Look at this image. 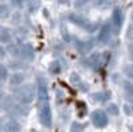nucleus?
I'll return each instance as SVG.
<instances>
[{"mask_svg":"<svg viewBox=\"0 0 133 132\" xmlns=\"http://www.w3.org/2000/svg\"><path fill=\"white\" fill-rule=\"evenodd\" d=\"M8 14H9V9L5 5H0V17L4 19V17L8 16Z\"/></svg>","mask_w":133,"mask_h":132,"instance_id":"obj_22","label":"nucleus"},{"mask_svg":"<svg viewBox=\"0 0 133 132\" xmlns=\"http://www.w3.org/2000/svg\"><path fill=\"white\" fill-rule=\"evenodd\" d=\"M129 49H130V52L133 53V43H132V44H130V46H129Z\"/></svg>","mask_w":133,"mask_h":132,"instance_id":"obj_25","label":"nucleus"},{"mask_svg":"<svg viewBox=\"0 0 133 132\" xmlns=\"http://www.w3.org/2000/svg\"><path fill=\"white\" fill-rule=\"evenodd\" d=\"M2 129H3V132H20L21 125L16 122V120L11 119V120H7V122L3 124Z\"/></svg>","mask_w":133,"mask_h":132,"instance_id":"obj_9","label":"nucleus"},{"mask_svg":"<svg viewBox=\"0 0 133 132\" xmlns=\"http://www.w3.org/2000/svg\"><path fill=\"white\" fill-rule=\"evenodd\" d=\"M84 128H85V125L83 124V123H73L72 124V127H71V132H83L84 131Z\"/></svg>","mask_w":133,"mask_h":132,"instance_id":"obj_20","label":"nucleus"},{"mask_svg":"<svg viewBox=\"0 0 133 132\" xmlns=\"http://www.w3.org/2000/svg\"><path fill=\"white\" fill-rule=\"evenodd\" d=\"M14 97L16 99L17 103L28 105L29 103H32L33 97H35V87H33L32 84L20 85L14 92Z\"/></svg>","mask_w":133,"mask_h":132,"instance_id":"obj_1","label":"nucleus"},{"mask_svg":"<svg viewBox=\"0 0 133 132\" xmlns=\"http://www.w3.org/2000/svg\"><path fill=\"white\" fill-rule=\"evenodd\" d=\"M49 71L52 73H59L60 72V64H59V61H53L51 64V67H49Z\"/></svg>","mask_w":133,"mask_h":132,"instance_id":"obj_21","label":"nucleus"},{"mask_svg":"<svg viewBox=\"0 0 133 132\" xmlns=\"http://www.w3.org/2000/svg\"><path fill=\"white\" fill-rule=\"evenodd\" d=\"M37 96H39V100L41 103H45L48 102V85H47V81L44 80L43 78H39L37 79Z\"/></svg>","mask_w":133,"mask_h":132,"instance_id":"obj_5","label":"nucleus"},{"mask_svg":"<svg viewBox=\"0 0 133 132\" xmlns=\"http://www.w3.org/2000/svg\"><path fill=\"white\" fill-rule=\"evenodd\" d=\"M129 131H130V132H133V125H130V127H129Z\"/></svg>","mask_w":133,"mask_h":132,"instance_id":"obj_26","label":"nucleus"},{"mask_svg":"<svg viewBox=\"0 0 133 132\" xmlns=\"http://www.w3.org/2000/svg\"><path fill=\"white\" fill-rule=\"evenodd\" d=\"M124 90H125V95L128 97V100H130L133 103V83L132 81H125Z\"/></svg>","mask_w":133,"mask_h":132,"instance_id":"obj_15","label":"nucleus"},{"mask_svg":"<svg viewBox=\"0 0 133 132\" xmlns=\"http://www.w3.org/2000/svg\"><path fill=\"white\" fill-rule=\"evenodd\" d=\"M11 39H12V35H11V32L7 28L0 29V43L8 44V43H11Z\"/></svg>","mask_w":133,"mask_h":132,"instance_id":"obj_13","label":"nucleus"},{"mask_svg":"<svg viewBox=\"0 0 133 132\" xmlns=\"http://www.w3.org/2000/svg\"><path fill=\"white\" fill-rule=\"evenodd\" d=\"M72 21L75 24H77L79 27H81L85 31H95V24H91L89 21H87L81 17H77V19H72Z\"/></svg>","mask_w":133,"mask_h":132,"instance_id":"obj_11","label":"nucleus"},{"mask_svg":"<svg viewBox=\"0 0 133 132\" xmlns=\"http://www.w3.org/2000/svg\"><path fill=\"white\" fill-rule=\"evenodd\" d=\"M23 60H27V61H31L35 58V49L31 44H24L21 46V56H20Z\"/></svg>","mask_w":133,"mask_h":132,"instance_id":"obj_8","label":"nucleus"},{"mask_svg":"<svg viewBox=\"0 0 133 132\" xmlns=\"http://www.w3.org/2000/svg\"><path fill=\"white\" fill-rule=\"evenodd\" d=\"M24 79H25V76L21 72H14L12 75L9 76V84L12 87H19V85L23 84Z\"/></svg>","mask_w":133,"mask_h":132,"instance_id":"obj_10","label":"nucleus"},{"mask_svg":"<svg viewBox=\"0 0 133 132\" xmlns=\"http://www.w3.org/2000/svg\"><path fill=\"white\" fill-rule=\"evenodd\" d=\"M103 63H107V60L104 59V53L95 52V53H92L91 56L87 59L88 67H91V68H93V70H98L100 67H101Z\"/></svg>","mask_w":133,"mask_h":132,"instance_id":"obj_4","label":"nucleus"},{"mask_svg":"<svg viewBox=\"0 0 133 132\" xmlns=\"http://www.w3.org/2000/svg\"><path fill=\"white\" fill-rule=\"evenodd\" d=\"M71 81L79 88V90H81V91H87L88 90V85L80 79V76L79 75H76V73H72L71 75Z\"/></svg>","mask_w":133,"mask_h":132,"instance_id":"obj_12","label":"nucleus"},{"mask_svg":"<svg viewBox=\"0 0 133 132\" xmlns=\"http://www.w3.org/2000/svg\"><path fill=\"white\" fill-rule=\"evenodd\" d=\"M107 112H108L109 115H112V116H117V115L120 114V109H118V107H117L116 104L110 103V104H108V107H107Z\"/></svg>","mask_w":133,"mask_h":132,"instance_id":"obj_18","label":"nucleus"},{"mask_svg":"<svg viewBox=\"0 0 133 132\" xmlns=\"http://www.w3.org/2000/svg\"><path fill=\"white\" fill-rule=\"evenodd\" d=\"M8 52L12 55V56H15V58H20L21 56V47L16 46V44H12V46L8 47Z\"/></svg>","mask_w":133,"mask_h":132,"instance_id":"obj_16","label":"nucleus"},{"mask_svg":"<svg viewBox=\"0 0 133 132\" xmlns=\"http://www.w3.org/2000/svg\"><path fill=\"white\" fill-rule=\"evenodd\" d=\"M110 35H112V28H110L109 24H104L101 27V29L98 31L97 35V41L98 44H107L110 39Z\"/></svg>","mask_w":133,"mask_h":132,"instance_id":"obj_6","label":"nucleus"},{"mask_svg":"<svg viewBox=\"0 0 133 132\" xmlns=\"http://www.w3.org/2000/svg\"><path fill=\"white\" fill-rule=\"evenodd\" d=\"M91 120H92V123H93L95 127L104 128L108 124V115L104 111H101V109H96V111L92 114V116H91Z\"/></svg>","mask_w":133,"mask_h":132,"instance_id":"obj_3","label":"nucleus"},{"mask_svg":"<svg viewBox=\"0 0 133 132\" xmlns=\"http://www.w3.org/2000/svg\"><path fill=\"white\" fill-rule=\"evenodd\" d=\"M8 79V68L5 65L0 64V81H4Z\"/></svg>","mask_w":133,"mask_h":132,"instance_id":"obj_19","label":"nucleus"},{"mask_svg":"<svg viewBox=\"0 0 133 132\" xmlns=\"http://www.w3.org/2000/svg\"><path fill=\"white\" fill-rule=\"evenodd\" d=\"M76 48L81 55H87L93 49V41L92 40H79L76 43Z\"/></svg>","mask_w":133,"mask_h":132,"instance_id":"obj_7","label":"nucleus"},{"mask_svg":"<svg viewBox=\"0 0 133 132\" xmlns=\"http://www.w3.org/2000/svg\"><path fill=\"white\" fill-rule=\"evenodd\" d=\"M85 104H83V102H79L77 103V109H79V112H80V116H84L85 115Z\"/></svg>","mask_w":133,"mask_h":132,"instance_id":"obj_23","label":"nucleus"},{"mask_svg":"<svg viewBox=\"0 0 133 132\" xmlns=\"http://www.w3.org/2000/svg\"><path fill=\"white\" fill-rule=\"evenodd\" d=\"M5 58V49L3 47H0V60H3Z\"/></svg>","mask_w":133,"mask_h":132,"instance_id":"obj_24","label":"nucleus"},{"mask_svg":"<svg viewBox=\"0 0 133 132\" xmlns=\"http://www.w3.org/2000/svg\"><path fill=\"white\" fill-rule=\"evenodd\" d=\"M121 23H123V19H121V12H120V11H116L115 15H113V24H115V27H116L117 31L120 29Z\"/></svg>","mask_w":133,"mask_h":132,"instance_id":"obj_17","label":"nucleus"},{"mask_svg":"<svg viewBox=\"0 0 133 132\" xmlns=\"http://www.w3.org/2000/svg\"><path fill=\"white\" fill-rule=\"evenodd\" d=\"M93 99H95V100H97V102H101V103L108 102L109 99H110V92H108V91L97 92V93H95V95H93Z\"/></svg>","mask_w":133,"mask_h":132,"instance_id":"obj_14","label":"nucleus"},{"mask_svg":"<svg viewBox=\"0 0 133 132\" xmlns=\"http://www.w3.org/2000/svg\"><path fill=\"white\" fill-rule=\"evenodd\" d=\"M39 119L44 127L49 128L52 125V111H51V105L48 104V102L43 103L39 111Z\"/></svg>","mask_w":133,"mask_h":132,"instance_id":"obj_2","label":"nucleus"}]
</instances>
